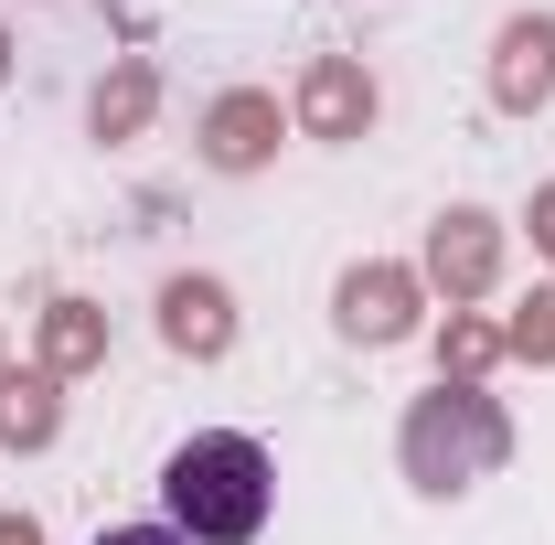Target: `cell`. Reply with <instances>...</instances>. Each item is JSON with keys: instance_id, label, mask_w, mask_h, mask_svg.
I'll return each instance as SVG.
<instances>
[{"instance_id": "cell-1", "label": "cell", "mask_w": 555, "mask_h": 545, "mask_svg": "<svg viewBox=\"0 0 555 545\" xmlns=\"http://www.w3.org/2000/svg\"><path fill=\"white\" fill-rule=\"evenodd\" d=\"M278 503V460L246 439V428H204L160 460V514L182 545H257Z\"/></svg>"}, {"instance_id": "cell-2", "label": "cell", "mask_w": 555, "mask_h": 545, "mask_svg": "<svg viewBox=\"0 0 555 545\" xmlns=\"http://www.w3.org/2000/svg\"><path fill=\"white\" fill-rule=\"evenodd\" d=\"M96 545H182V535H171V524H107Z\"/></svg>"}]
</instances>
